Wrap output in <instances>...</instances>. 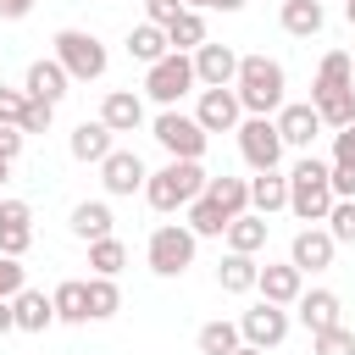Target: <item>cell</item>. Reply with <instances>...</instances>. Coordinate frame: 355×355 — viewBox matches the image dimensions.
I'll list each match as a JSON object with an SVG mask.
<instances>
[{
    "label": "cell",
    "instance_id": "cell-1",
    "mask_svg": "<svg viewBox=\"0 0 355 355\" xmlns=\"http://www.w3.org/2000/svg\"><path fill=\"white\" fill-rule=\"evenodd\" d=\"M239 105H244V116H272V111H283V89H288V78H283V61H272V55H239Z\"/></svg>",
    "mask_w": 355,
    "mask_h": 355
},
{
    "label": "cell",
    "instance_id": "cell-2",
    "mask_svg": "<svg viewBox=\"0 0 355 355\" xmlns=\"http://www.w3.org/2000/svg\"><path fill=\"white\" fill-rule=\"evenodd\" d=\"M327 161H316V155H300L294 161V172H288V211L300 216V222H327V211H333V183H327Z\"/></svg>",
    "mask_w": 355,
    "mask_h": 355
},
{
    "label": "cell",
    "instance_id": "cell-3",
    "mask_svg": "<svg viewBox=\"0 0 355 355\" xmlns=\"http://www.w3.org/2000/svg\"><path fill=\"white\" fill-rule=\"evenodd\" d=\"M205 172H200V161H166L161 172H150V183H144V200L155 205V211H189L200 194H205Z\"/></svg>",
    "mask_w": 355,
    "mask_h": 355
},
{
    "label": "cell",
    "instance_id": "cell-4",
    "mask_svg": "<svg viewBox=\"0 0 355 355\" xmlns=\"http://www.w3.org/2000/svg\"><path fill=\"white\" fill-rule=\"evenodd\" d=\"M55 61L67 67L72 83H94V78H105V67H111L105 44H100L94 33H83V28H61V33H55Z\"/></svg>",
    "mask_w": 355,
    "mask_h": 355
},
{
    "label": "cell",
    "instance_id": "cell-5",
    "mask_svg": "<svg viewBox=\"0 0 355 355\" xmlns=\"http://www.w3.org/2000/svg\"><path fill=\"white\" fill-rule=\"evenodd\" d=\"M194 250H200V239H194L183 222L155 227V233H150V244H144V255H150V272H155V277H183V272L194 266Z\"/></svg>",
    "mask_w": 355,
    "mask_h": 355
},
{
    "label": "cell",
    "instance_id": "cell-6",
    "mask_svg": "<svg viewBox=\"0 0 355 355\" xmlns=\"http://www.w3.org/2000/svg\"><path fill=\"white\" fill-rule=\"evenodd\" d=\"M194 83H200V78H194V55H178V50H172V55H161L155 67H144V94H150L155 105H166V111H172Z\"/></svg>",
    "mask_w": 355,
    "mask_h": 355
},
{
    "label": "cell",
    "instance_id": "cell-7",
    "mask_svg": "<svg viewBox=\"0 0 355 355\" xmlns=\"http://www.w3.org/2000/svg\"><path fill=\"white\" fill-rule=\"evenodd\" d=\"M150 133H155V144H161L172 161H200L205 144H211V133H205L194 116H183V111H161V116L150 122Z\"/></svg>",
    "mask_w": 355,
    "mask_h": 355
},
{
    "label": "cell",
    "instance_id": "cell-8",
    "mask_svg": "<svg viewBox=\"0 0 355 355\" xmlns=\"http://www.w3.org/2000/svg\"><path fill=\"white\" fill-rule=\"evenodd\" d=\"M283 133H277V116H244L239 122V155L250 161V172H277L283 161Z\"/></svg>",
    "mask_w": 355,
    "mask_h": 355
},
{
    "label": "cell",
    "instance_id": "cell-9",
    "mask_svg": "<svg viewBox=\"0 0 355 355\" xmlns=\"http://www.w3.org/2000/svg\"><path fill=\"white\" fill-rule=\"evenodd\" d=\"M239 333H244V344H255V349H277V344L288 338V305H272V300L250 305V311L239 316Z\"/></svg>",
    "mask_w": 355,
    "mask_h": 355
},
{
    "label": "cell",
    "instance_id": "cell-10",
    "mask_svg": "<svg viewBox=\"0 0 355 355\" xmlns=\"http://www.w3.org/2000/svg\"><path fill=\"white\" fill-rule=\"evenodd\" d=\"M194 122H200L205 133H239V122H244L239 89H200V111H194Z\"/></svg>",
    "mask_w": 355,
    "mask_h": 355
},
{
    "label": "cell",
    "instance_id": "cell-11",
    "mask_svg": "<svg viewBox=\"0 0 355 355\" xmlns=\"http://www.w3.org/2000/svg\"><path fill=\"white\" fill-rule=\"evenodd\" d=\"M100 183H105V194L128 200V194H139V189L150 183V172H144V161H139L133 150H111V155L100 161Z\"/></svg>",
    "mask_w": 355,
    "mask_h": 355
},
{
    "label": "cell",
    "instance_id": "cell-12",
    "mask_svg": "<svg viewBox=\"0 0 355 355\" xmlns=\"http://www.w3.org/2000/svg\"><path fill=\"white\" fill-rule=\"evenodd\" d=\"M28 244H33V211H28V200H0V255L22 261Z\"/></svg>",
    "mask_w": 355,
    "mask_h": 355
},
{
    "label": "cell",
    "instance_id": "cell-13",
    "mask_svg": "<svg viewBox=\"0 0 355 355\" xmlns=\"http://www.w3.org/2000/svg\"><path fill=\"white\" fill-rule=\"evenodd\" d=\"M194 78H200L205 89H233V83H239V55H233L227 44H211V39H205V44L194 50Z\"/></svg>",
    "mask_w": 355,
    "mask_h": 355
},
{
    "label": "cell",
    "instance_id": "cell-14",
    "mask_svg": "<svg viewBox=\"0 0 355 355\" xmlns=\"http://www.w3.org/2000/svg\"><path fill=\"white\" fill-rule=\"evenodd\" d=\"M333 255H338V244H333V233H327V227H300V233H294V244H288V261H294L300 272H327V266H333Z\"/></svg>",
    "mask_w": 355,
    "mask_h": 355
},
{
    "label": "cell",
    "instance_id": "cell-15",
    "mask_svg": "<svg viewBox=\"0 0 355 355\" xmlns=\"http://www.w3.org/2000/svg\"><path fill=\"white\" fill-rule=\"evenodd\" d=\"M255 288H261V300H272V305H294V300L305 294V272H300L294 261H277V266L266 261Z\"/></svg>",
    "mask_w": 355,
    "mask_h": 355
},
{
    "label": "cell",
    "instance_id": "cell-16",
    "mask_svg": "<svg viewBox=\"0 0 355 355\" xmlns=\"http://www.w3.org/2000/svg\"><path fill=\"white\" fill-rule=\"evenodd\" d=\"M277 133H283V144H294V150L311 155V144H316V133H322L316 105H283V111H277Z\"/></svg>",
    "mask_w": 355,
    "mask_h": 355
},
{
    "label": "cell",
    "instance_id": "cell-17",
    "mask_svg": "<svg viewBox=\"0 0 355 355\" xmlns=\"http://www.w3.org/2000/svg\"><path fill=\"white\" fill-rule=\"evenodd\" d=\"M294 311H300V322L311 327V338L344 322V316H338L344 305H338V294H333V288H311V294H300V300H294Z\"/></svg>",
    "mask_w": 355,
    "mask_h": 355
},
{
    "label": "cell",
    "instance_id": "cell-18",
    "mask_svg": "<svg viewBox=\"0 0 355 355\" xmlns=\"http://www.w3.org/2000/svg\"><path fill=\"white\" fill-rule=\"evenodd\" d=\"M100 122H105L111 133H133V128L144 122V100H139L133 89H111V94L100 100Z\"/></svg>",
    "mask_w": 355,
    "mask_h": 355
},
{
    "label": "cell",
    "instance_id": "cell-19",
    "mask_svg": "<svg viewBox=\"0 0 355 355\" xmlns=\"http://www.w3.org/2000/svg\"><path fill=\"white\" fill-rule=\"evenodd\" d=\"M67 83H72V78H67V67H61L55 55H50V61H33L28 78H22V89H28L33 100H44V105H55V100L67 94Z\"/></svg>",
    "mask_w": 355,
    "mask_h": 355
},
{
    "label": "cell",
    "instance_id": "cell-20",
    "mask_svg": "<svg viewBox=\"0 0 355 355\" xmlns=\"http://www.w3.org/2000/svg\"><path fill=\"white\" fill-rule=\"evenodd\" d=\"M111 139H116V133H111V128L94 116V122H78V128H72L67 150H72V161H94V166H100V161L111 155Z\"/></svg>",
    "mask_w": 355,
    "mask_h": 355
},
{
    "label": "cell",
    "instance_id": "cell-21",
    "mask_svg": "<svg viewBox=\"0 0 355 355\" xmlns=\"http://www.w3.org/2000/svg\"><path fill=\"white\" fill-rule=\"evenodd\" d=\"M333 89H355V55H344V50H327L322 55L316 83H311V100L316 94H333Z\"/></svg>",
    "mask_w": 355,
    "mask_h": 355
},
{
    "label": "cell",
    "instance_id": "cell-22",
    "mask_svg": "<svg viewBox=\"0 0 355 355\" xmlns=\"http://www.w3.org/2000/svg\"><path fill=\"white\" fill-rule=\"evenodd\" d=\"M250 211H255V216L288 211V178H277V172H255V178H250Z\"/></svg>",
    "mask_w": 355,
    "mask_h": 355
},
{
    "label": "cell",
    "instance_id": "cell-23",
    "mask_svg": "<svg viewBox=\"0 0 355 355\" xmlns=\"http://www.w3.org/2000/svg\"><path fill=\"white\" fill-rule=\"evenodd\" d=\"M261 283V266H255V255H222V266H216V288L222 294H250Z\"/></svg>",
    "mask_w": 355,
    "mask_h": 355
},
{
    "label": "cell",
    "instance_id": "cell-24",
    "mask_svg": "<svg viewBox=\"0 0 355 355\" xmlns=\"http://www.w3.org/2000/svg\"><path fill=\"white\" fill-rule=\"evenodd\" d=\"M11 311H17V327H22V333H44V327L55 322V300L39 294V288H22V294L11 300Z\"/></svg>",
    "mask_w": 355,
    "mask_h": 355
},
{
    "label": "cell",
    "instance_id": "cell-25",
    "mask_svg": "<svg viewBox=\"0 0 355 355\" xmlns=\"http://www.w3.org/2000/svg\"><path fill=\"white\" fill-rule=\"evenodd\" d=\"M72 239H83V244L111 239V205H105V200H83V205H72Z\"/></svg>",
    "mask_w": 355,
    "mask_h": 355
},
{
    "label": "cell",
    "instance_id": "cell-26",
    "mask_svg": "<svg viewBox=\"0 0 355 355\" xmlns=\"http://www.w3.org/2000/svg\"><path fill=\"white\" fill-rule=\"evenodd\" d=\"M227 250L233 255H255V250H266V216H255V211H244V216H233L227 222Z\"/></svg>",
    "mask_w": 355,
    "mask_h": 355
},
{
    "label": "cell",
    "instance_id": "cell-27",
    "mask_svg": "<svg viewBox=\"0 0 355 355\" xmlns=\"http://www.w3.org/2000/svg\"><path fill=\"white\" fill-rule=\"evenodd\" d=\"M128 55H133V61H144V67H155L161 55H172V39H166V28H155V22H139V28L128 33Z\"/></svg>",
    "mask_w": 355,
    "mask_h": 355
},
{
    "label": "cell",
    "instance_id": "cell-28",
    "mask_svg": "<svg viewBox=\"0 0 355 355\" xmlns=\"http://www.w3.org/2000/svg\"><path fill=\"white\" fill-rule=\"evenodd\" d=\"M227 222H233V216H227L211 194H200V200L189 205V222H183V227H189L194 239H222V233H227Z\"/></svg>",
    "mask_w": 355,
    "mask_h": 355
},
{
    "label": "cell",
    "instance_id": "cell-29",
    "mask_svg": "<svg viewBox=\"0 0 355 355\" xmlns=\"http://www.w3.org/2000/svg\"><path fill=\"white\" fill-rule=\"evenodd\" d=\"M322 22H327L322 0H283V33L311 39V33H322Z\"/></svg>",
    "mask_w": 355,
    "mask_h": 355
},
{
    "label": "cell",
    "instance_id": "cell-30",
    "mask_svg": "<svg viewBox=\"0 0 355 355\" xmlns=\"http://www.w3.org/2000/svg\"><path fill=\"white\" fill-rule=\"evenodd\" d=\"M205 194H211L227 216H244V211H250V178H227V172H222V178L205 183Z\"/></svg>",
    "mask_w": 355,
    "mask_h": 355
},
{
    "label": "cell",
    "instance_id": "cell-31",
    "mask_svg": "<svg viewBox=\"0 0 355 355\" xmlns=\"http://www.w3.org/2000/svg\"><path fill=\"white\" fill-rule=\"evenodd\" d=\"M55 322H89V283H78V277H67V283H55Z\"/></svg>",
    "mask_w": 355,
    "mask_h": 355
},
{
    "label": "cell",
    "instance_id": "cell-32",
    "mask_svg": "<svg viewBox=\"0 0 355 355\" xmlns=\"http://www.w3.org/2000/svg\"><path fill=\"white\" fill-rule=\"evenodd\" d=\"M311 105H316V116H322V128H333V133L355 122V89H333V94H316Z\"/></svg>",
    "mask_w": 355,
    "mask_h": 355
},
{
    "label": "cell",
    "instance_id": "cell-33",
    "mask_svg": "<svg viewBox=\"0 0 355 355\" xmlns=\"http://www.w3.org/2000/svg\"><path fill=\"white\" fill-rule=\"evenodd\" d=\"M194 344H200V355H233L244 344V333H239V322H205L194 333Z\"/></svg>",
    "mask_w": 355,
    "mask_h": 355
},
{
    "label": "cell",
    "instance_id": "cell-34",
    "mask_svg": "<svg viewBox=\"0 0 355 355\" xmlns=\"http://www.w3.org/2000/svg\"><path fill=\"white\" fill-rule=\"evenodd\" d=\"M89 266H94V277H116L128 266V244L122 239H94L89 244Z\"/></svg>",
    "mask_w": 355,
    "mask_h": 355
},
{
    "label": "cell",
    "instance_id": "cell-35",
    "mask_svg": "<svg viewBox=\"0 0 355 355\" xmlns=\"http://www.w3.org/2000/svg\"><path fill=\"white\" fill-rule=\"evenodd\" d=\"M122 311V288L116 277H89V322H105Z\"/></svg>",
    "mask_w": 355,
    "mask_h": 355
},
{
    "label": "cell",
    "instance_id": "cell-36",
    "mask_svg": "<svg viewBox=\"0 0 355 355\" xmlns=\"http://www.w3.org/2000/svg\"><path fill=\"white\" fill-rule=\"evenodd\" d=\"M166 39H172V50H178V55L200 50V44H205V17H200V11H183V17L166 28Z\"/></svg>",
    "mask_w": 355,
    "mask_h": 355
},
{
    "label": "cell",
    "instance_id": "cell-37",
    "mask_svg": "<svg viewBox=\"0 0 355 355\" xmlns=\"http://www.w3.org/2000/svg\"><path fill=\"white\" fill-rule=\"evenodd\" d=\"M327 233H333V244H355V200H333Z\"/></svg>",
    "mask_w": 355,
    "mask_h": 355
},
{
    "label": "cell",
    "instance_id": "cell-38",
    "mask_svg": "<svg viewBox=\"0 0 355 355\" xmlns=\"http://www.w3.org/2000/svg\"><path fill=\"white\" fill-rule=\"evenodd\" d=\"M311 349H316V355H355V333H349V327L338 322V327L316 333V338H311Z\"/></svg>",
    "mask_w": 355,
    "mask_h": 355
},
{
    "label": "cell",
    "instance_id": "cell-39",
    "mask_svg": "<svg viewBox=\"0 0 355 355\" xmlns=\"http://www.w3.org/2000/svg\"><path fill=\"white\" fill-rule=\"evenodd\" d=\"M22 111H28V89L0 83V128H22Z\"/></svg>",
    "mask_w": 355,
    "mask_h": 355
},
{
    "label": "cell",
    "instance_id": "cell-40",
    "mask_svg": "<svg viewBox=\"0 0 355 355\" xmlns=\"http://www.w3.org/2000/svg\"><path fill=\"white\" fill-rule=\"evenodd\" d=\"M183 11H189L183 0H144V22H155V28H172Z\"/></svg>",
    "mask_w": 355,
    "mask_h": 355
},
{
    "label": "cell",
    "instance_id": "cell-41",
    "mask_svg": "<svg viewBox=\"0 0 355 355\" xmlns=\"http://www.w3.org/2000/svg\"><path fill=\"white\" fill-rule=\"evenodd\" d=\"M50 116H55V105H44V100H33V94H28V111H22V133H50Z\"/></svg>",
    "mask_w": 355,
    "mask_h": 355
},
{
    "label": "cell",
    "instance_id": "cell-42",
    "mask_svg": "<svg viewBox=\"0 0 355 355\" xmlns=\"http://www.w3.org/2000/svg\"><path fill=\"white\" fill-rule=\"evenodd\" d=\"M28 283H22V261H11V255H0V300H17Z\"/></svg>",
    "mask_w": 355,
    "mask_h": 355
},
{
    "label": "cell",
    "instance_id": "cell-43",
    "mask_svg": "<svg viewBox=\"0 0 355 355\" xmlns=\"http://www.w3.org/2000/svg\"><path fill=\"white\" fill-rule=\"evenodd\" d=\"M333 166H349L355 172V122L333 133Z\"/></svg>",
    "mask_w": 355,
    "mask_h": 355
},
{
    "label": "cell",
    "instance_id": "cell-44",
    "mask_svg": "<svg viewBox=\"0 0 355 355\" xmlns=\"http://www.w3.org/2000/svg\"><path fill=\"white\" fill-rule=\"evenodd\" d=\"M327 183H333V200H355V172L349 166H333Z\"/></svg>",
    "mask_w": 355,
    "mask_h": 355
},
{
    "label": "cell",
    "instance_id": "cell-45",
    "mask_svg": "<svg viewBox=\"0 0 355 355\" xmlns=\"http://www.w3.org/2000/svg\"><path fill=\"white\" fill-rule=\"evenodd\" d=\"M22 139H28L22 128H0V161H6V166H11L17 155H22Z\"/></svg>",
    "mask_w": 355,
    "mask_h": 355
},
{
    "label": "cell",
    "instance_id": "cell-46",
    "mask_svg": "<svg viewBox=\"0 0 355 355\" xmlns=\"http://www.w3.org/2000/svg\"><path fill=\"white\" fill-rule=\"evenodd\" d=\"M28 11H33V0H0V17H11V22L28 17Z\"/></svg>",
    "mask_w": 355,
    "mask_h": 355
},
{
    "label": "cell",
    "instance_id": "cell-47",
    "mask_svg": "<svg viewBox=\"0 0 355 355\" xmlns=\"http://www.w3.org/2000/svg\"><path fill=\"white\" fill-rule=\"evenodd\" d=\"M17 327V311H11V300H0V338Z\"/></svg>",
    "mask_w": 355,
    "mask_h": 355
},
{
    "label": "cell",
    "instance_id": "cell-48",
    "mask_svg": "<svg viewBox=\"0 0 355 355\" xmlns=\"http://www.w3.org/2000/svg\"><path fill=\"white\" fill-rule=\"evenodd\" d=\"M211 6H216V11H239L244 0H211Z\"/></svg>",
    "mask_w": 355,
    "mask_h": 355
},
{
    "label": "cell",
    "instance_id": "cell-49",
    "mask_svg": "<svg viewBox=\"0 0 355 355\" xmlns=\"http://www.w3.org/2000/svg\"><path fill=\"white\" fill-rule=\"evenodd\" d=\"M233 355H266V349H255V344H239V349H233Z\"/></svg>",
    "mask_w": 355,
    "mask_h": 355
},
{
    "label": "cell",
    "instance_id": "cell-50",
    "mask_svg": "<svg viewBox=\"0 0 355 355\" xmlns=\"http://www.w3.org/2000/svg\"><path fill=\"white\" fill-rule=\"evenodd\" d=\"M344 17H349V28H355V0H349V6H344Z\"/></svg>",
    "mask_w": 355,
    "mask_h": 355
},
{
    "label": "cell",
    "instance_id": "cell-51",
    "mask_svg": "<svg viewBox=\"0 0 355 355\" xmlns=\"http://www.w3.org/2000/svg\"><path fill=\"white\" fill-rule=\"evenodd\" d=\"M6 178H11V166H6V161H0V183H6Z\"/></svg>",
    "mask_w": 355,
    "mask_h": 355
},
{
    "label": "cell",
    "instance_id": "cell-52",
    "mask_svg": "<svg viewBox=\"0 0 355 355\" xmlns=\"http://www.w3.org/2000/svg\"><path fill=\"white\" fill-rule=\"evenodd\" d=\"M183 6H189V11H194V6H211V0H183Z\"/></svg>",
    "mask_w": 355,
    "mask_h": 355
}]
</instances>
